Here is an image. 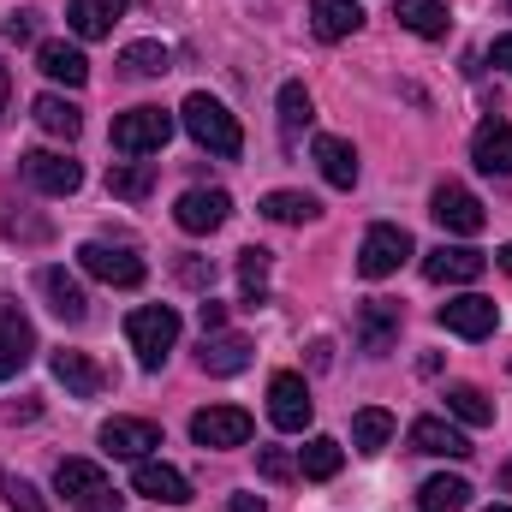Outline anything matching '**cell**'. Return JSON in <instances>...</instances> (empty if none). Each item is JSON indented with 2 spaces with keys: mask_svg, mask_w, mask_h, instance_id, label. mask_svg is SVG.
Wrapping results in <instances>:
<instances>
[{
  "mask_svg": "<svg viewBox=\"0 0 512 512\" xmlns=\"http://www.w3.org/2000/svg\"><path fill=\"white\" fill-rule=\"evenodd\" d=\"M179 120H185V131H191L209 155H221V161H233V155L245 149L239 120H233V114H227V102H215L209 90H191V96H185V108H179Z\"/></svg>",
  "mask_w": 512,
  "mask_h": 512,
  "instance_id": "6da1fadb",
  "label": "cell"
},
{
  "mask_svg": "<svg viewBox=\"0 0 512 512\" xmlns=\"http://www.w3.org/2000/svg\"><path fill=\"white\" fill-rule=\"evenodd\" d=\"M126 340H131V352H137L143 370H161L167 352L179 346V316H173L167 304H143V310L126 316Z\"/></svg>",
  "mask_w": 512,
  "mask_h": 512,
  "instance_id": "7a4b0ae2",
  "label": "cell"
},
{
  "mask_svg": "<svg viewBox=\"0 0 512 512\" xmlns=\"http://www.w3.org/2000/svg\"><path fill=\"white\" fill-rule=\"evenodd\" d=\"M167 137H173V114H167V108H131V114L114 120V149L131 155V161L161 155V149H167Z\"/></svg>",
  "mask_w": 512,
  "mask_h": 512,
  "instance_id": "3957f363",
  "label": "cell"
},
{
  "mask_svg": "<svg viewBox=\"0 0 512 512\" xmlns=\"http://www.w3.org/2000/svg\"><path fill=\"white\" fill-rule=\"evenodd\" d=\"M268 417H274V429H286V435H304V429H310V417H316V399H310L304 376L280 370V376L268 382Z\"/></svg>",
  "mask_w": 512,
  "mask_h": 512,
  "instance_id": "277c9868",
  "label": "cell"
},
{
  "mask_svg": "<svg viewBox=\"0 0 512 512\" xmlns=\"http://www.w3.org/2000/svg\"><path fill=\"white\" fill-rule=\"evenodd\" d=\"M251 429H256L251 411H239V405H203V411L191 417V441H197V447H215V453H221V447H245Z\"/></svg>",
  "mask_w": 512,
  "mask_h": 512,
  "instance_id": "5b68a950",
  "label": "cell"
},
{
  "mask_svg": "<svg viewBox=\"0 0 512 512\" xmlns=\"http://www.w3.org/2000/svg\"><path fill=\"white\" fill-rule=\"evenodd\" d=\"M78 262H84V274H96V280H108V286H143V256L131 251V245H102V239H90L84 251H78Z\"/></svg>",
  "mask_w": 512,
  "mask_h": 512,
  "instance_id": "8992f818",
  "label": "cell"
},
{
  "mask_svg": "<svg viewBox=\"0 0 512 512\" xmlns=\"http://www.w3.org/2000/svg\"><path fill=\"white\" fill-rule=\"evenodd\" d=\"M24 179H30L42 197H72V191L84 185V167H78L72 155H60V149H30V155H24Z\"/></svg>",
  "mask_w": 512,
  "mask_h": 512,
  "instance_id": "52a82bcc",
  "label": "cell"
},
{
  "mask_svg": "<svg viewBox=\"0 0 512 512\" xmlns=\"http://www.w3.org/2000/svg\"><path fill=\"white\" fill-rule=\"evenodd\" d=\"M405 256H411V233L382 221V227H370L364 245H358V274H364V280H387Z\"/></svg>",
  "mask_w": 512,
  "mask_h": 512,
  "instance_id": "ba28073f",
  "label": "cell"
},
{
  "mask_svg": "<svg viewBox=\"0 0 512 512\" xmlns=\"http://www.w3.org/2000/svg\"><path fill=\"white\" fill-rule=\"evenodd\" d=\"M495 322H501V310H495V298H483V292H465V298H447V304H441V328L459 334V340H489Z\"/></svg>",
  "mask_w": 512,
  "mask_h": 512,
  "instance_id": "9c48e42d",
  "label": "cell"
},
{
  "mask_svg": "<svg viewBox=\"0 0 512 512\" xmlns=\"http://www.w3.org/2000/svg\"><path fill=\"white\" fill-rule=\"evenodd\" d=\"M429 215L447 227V233H459V239H471V233H483L489 227V215H483V203L465 191V185H441L435 197H429Z\"/></svg>",
  "mask_w": 512,
  "mask_h": 512,
  "instance_id": "30bf717a",
  "label": "cell"
},
{
  "mask_svg": "<svg viewBox=\"0 0 512 512\" xmlns=\"http://www.w3.org/2000/svg\"><path fill=\"white\" fill-rule=\"evenodd\" d=\"M483 268H489V256L471 251V245H435L423 256V274L435 286H471V280H483Z\"/></svg>",
  "mask_w": 512,
  "mask_h": 512,
  "instance_id": "8fae6325",
  "label": "cell"
},
{
  "mask_svg": "<svg viewBox=\"0 0 512 512\" xmlns=\"http://www.w3.org/2000/svg\"><path fill=\"white\" fill-rule=\"evenodd\" d=\"M102 447H108L114 459H149V453L161 447V429H155L149 417H108V423H102Z\"/></svg>",
  "mask_w": 512,
  "mask_h": 512,
  "instance_id": "7c38bea8",
  "label": "cell"
},
{
  "mask_svg": "<svg viewBox=\"0 0 512 512\" xmlns=\"http://www.w3.org/2000/svg\"><path fill=\"white\" fill-rule=\"evenodd\" d=\"M227 215H233V197L227 191H185L179 197V209H173V221L185 227V233H215V227H227Z\"/></svg>",
  "mask_w": 512,
  "mask_h": 512,
  "instance_id": "4fadbf2b",
  "label": "cell"
},
{
  "mask_svg": "<svg viewBox=\"0 0 512 512\" xmlns=\"http://www.w3.org/2000/svg\"><path fill=\"white\" fill-rule=\"evenodd\" d=\"M131 489H137V495H149V501H161V507H185V501H191L185 471H173V465H161V459H137Z\"/></svg>",
  "mask_w": 512,
  "mask_h": 512,
  "instance_id": "5bb4252c",
  "label": "cell"
},
{
  "mask_svg": "<svg viewBox=\"0 0 512 512\" xmlns=\"http://www.w3.org/2000/svg\"><path fill=\"white\" fill-rule=\"evenodd\" d=\"M36 286H42V298H48V310H54L60 322H72V328H78V322L90 316V298H84V286H78L66 268H42V274H36Z\"/></svg>",
  "mask_w": 512,
  "mask_h": 512,
  "instance_id": "9a60e30c",
  "label": "cell"
},
{
  "mask_svg": "<svg viewBox=\"0 0 512 512\" xmlns=\"http://www.w3.org/2000/svg\"><path fill=\"white\" fill-rule=\"evenodd\" d=\"M197 364H203V376H239V370L251 364V340H245V334H227V328H215V334H203V352H197Z\"/></svg>",
  "mask_w": 512,
  "mask_h": 512,
  "instance_id": "2e32d148",
  "label": "cell"
},
{
  "mask_svg": "<svg viewBox=\"0 0 512 512\" xmlns=\"http://www.w3.org/2000/svg\"><path fill=\"white\" fill-rule=\"evenodd\" d=\"M411 453H429V459H471V441H465L447 417H417V423H411Z\"/></svg>",
  "mask_w": 512,
  "mask_h": 512,
  "instance_id": "e0dca14e",
  "label": "cell"
},
{
  "mask_svg": "<svg viewBox=\"0 0 512 512\" xmlns=\"http://www.w3.org/2000/svg\"><path fill=\"white\" fill-rule=\"evenodd\" d=\"M131 0H72L66 6V24H72V36H84V42H96V36H114V24L126 18Z\"/></svg>",
  "mask_w": 512,
  "mask_h": 512,
  "instance_id": "ac0fdd59",
  "label": "cell"
},
{
  "mask_svg": "<svg viewBox=\"0 0 512 512\" xmlns=\"http://www.w3.org/2000/svg\"><path fill=\"white\" fill-rule=\"evenodd\" d=\"M471 161H477L483 173L507 179L512 173V126L507 120H483V126H477V137H471Z\"/></svg>",
  "mask_w": 512,
  "mask_h": 512,
  "instance_id": "d6986e66",
  "label": "cell"
},
{
  "mask_svg": "<svg viewBox=\"0 0 512 512\" xmlns=\"http://www.w3.org/2000/svg\"><path fill=\"white\" fill-rule=\"evenodd\" d=\"M393 340H399V304H387V298H370V304L358 310V346H364L370 358H382Z\"/></svg>",
  "mask_w": 512,
  "mask_h": 512,
  "instance_id": "ffe728a7",
  "label": "cell"
},
{
  "mask_svg": "<svg viewBox=\"0 0 512 512\" xmlns=\"http://www.w3.org/2000/svg\"><path fill=\"white\" fill-rule=\"evenodd\" d=\"M358 24H364L358 0H310V30L322 42H346V36H358Z\"/></svg>",
  "mask_w": 512,
  "mask_h": 512,
  "instance_id": "44dd1931",
  "label": "cell"
},
{
  "mask_svg": "<svg viewBox=\"0 0 512 512\" xmlns=\"http://www.w3.org/2000/svg\"><path fill=\"white\" fill-rule=\"evenodd\" d=\"M36 66H42L54 84H66V90L90 84V60H84V48H72V42H42V48H36Z\"/></svg>",
  "mask_w": 512,
  "mask_h": 512,
  "instance_id": "7402d4cb",
  "label": "cell"
},
{
  "mask_svg": "<svg viewBox=\"0 0 512 512\" xmlns=\"http://www.w3.org/2000/svg\"><path fill=\"white\" fill-rule=\"evenodd\" d=\"M316 167L334 191H352L358 185V149L346 137H316Z\"/></svg>",
  "mask_w": 512,
  "mask_h": 512,
  "instance_id": "603a6c76",
  "label": "cell"
},
{
  "mask_svg": "<svg viewBox=\"0 0 512 512\" xmlns=\"http://www.w3.org/2000/svg\"><path fill=\"white\" fill-rule=\"evenodd\" d=\"M54 489L78 507V501H90V495H102V489H108V471H102V465H90V459H60V465H54Z\"/></svg>",
  "mask_w": 512,
  "mask_h": 512,
  "instance_id": "cb8c5ba5",
  "label": "cell"
},
{
  "mask_svg": "<svg viewBox=\"0 0 512 512\" xmlns=\"http://www.w3.org/2000/svg\"><path fill=\"white\" fill-rule=\"evenodd\" d=\"M54 382L66 387V393H78V399H96V393L108 387V376H102L84 352H54Z\"/></svg>",
  "mask_w": 512,
  "mask_h": 512,
  "instance_id": "d4e9b609",
  "label": "cell"
},
{
  "mask_svg": "<svg viewBox=\"0 0 512 512\" xmlns=\"http://www.w3.org/2000/svg\"><path fill=\"white\" fill-rule=\"evenodd\" d=\"M340 465H346V447H340L334 435H310V441H304V453H298V471H304L310 483L340 477Z\"/></svg>",
  "mask_w": 512,
  "mask_h": 512,
  "instance_id": "484cf974",
  "label": "cell"
},
{
  "mask_svg": "<svg viewBox=\"0 0 512 512\" xmlns=\"http://www.w3.org/2000/svg\"><path fill=\"white\" fill-rule=\"evenodd\" d=\"M30 114H36V126L48 131V137H66V143L84 131L78 102H66V96H36V102H30Z\"/></svg>",
  "mask_w": 512,
  "mask_h": 512,
  "instance_id": "4316f807",
  "label": "cell"
},
{
  "mask_svg": "<svg viewBox=\"0 0 512 512\" xmlns=\"http://www.w3.org/2000/svg\"><path fill=\"white\" fill-rule=\"evenodd\" d=\"M393 18L411 30V36H447V0H399L393 6Z\"/></svg>",
  "mask_w": 512,
  "mask_h": 512,
  "instance_id": "83f0119b",
  "label": "cell"
},
{
  "mask_svg": "<svg viewBox=\"0 0 512 512\" xmlns=\"http://www.w3.org/2000/svg\"><path fill=\"white\" fill-rule=\"evenodd\" d=\"M108 191H114L120 203H143V197L155 191V161H114V167H108Z\"/></svg>",
  "mask_w": 512,
  "mask_h": 512,
  "instance_id": "f1b7e54d",
  "label": "cell"
},
{
  "mask_svg": "<svg viewBox=\"0 0 512 512\" xmlns=\"http://www.w3.org/2000/svg\"><path fill=\"white\" fill-rule=\"evenodd\" d=\"M471 507V483L465 477H429L417 489V512H465Z\"/></svg>",
  "mask_w": 512,
  "mask_h": 512,
  "instance_id": "f546056e",
  "label": "cell"
},
{
  "mask_svg": "<svg viewBox=\"0 0 512 512\" xmlns=\"http://www.w3.org/2000/svg\"><path fill=\"white\" fill-rule=\"evenodd\" d=\"M262 215H268V221H286V227H304V221L322 215V203H316L310 191H268V197H262Z\"/></svg>",
  "mask_w": 512,
  "mask_h": 512,
  "instance_id": "4dcf8cb0",
  "label": "cell"
},
{
  "mask_svg": "<svg viewBox=\"0 0 512 512\" xmlns=\"http://www.w3.org/2000/svg\"><path fill=\"white\" fill-rule=\"evenodd\" d=\"M387 441H393V411L364 405V411L352 417V447H358V453H382Z\"/></svg>",
  "mask_w": 512,
  "mask_h": 512,
  "instance_id": "1f68e13d",
  "label": "cell"
},
{
  "mask_svg": "<svg viewBox=\"0 0 512 512\" xmlns=\"http://www.w3.org/2000/svg\"><path fill=\"white\" fill-rule=\"evenodd\" d=\"M268 268H274V256L251 245V251H239V286H245V304H268Z\"/></svg>",
  "mask_w": 512,
  "mask_h": 512,
  "instance_id": "d6a6232c",
  "label": "cell"
},
{
  "mask_svg": "<svg viewBox=\"0 0 512 512\" xmlns=\"http://www.w3.org/2000/svg\"><path fill=\"white\" fill-rule=\"evenodd\" d=\"M120 66H126L131 78H161L173 66V54H167V42H131L126 54H120Z\"/></svg>",
  "mask_w": 512,
  "mask_h": 512,
  "instance_id": "836d02e7",
  "label": "cell"
},
{
  "mask_svg": "<svg viewBox=\"0 0 512 512\" xmlns=\"http://www.w3.org/2000/svg\"><path fill=\"white\" fill-rule=\"evenodd\" d=\"M310 120H316L310 90H304V84H280V131H286V137H298Z\"/></svg>",
  "mask_w": 512,
  "mask_h": 512,
  "instance_id": "e575fe53",
  "label": "cell"
},
{
  "mask_svg": "<svg viewBox=\"0 0 512 512\" xmlns=\"http://www.w3.org/2000/svg\"><path fill=\"white\" fill-rule=\"evenodd\" d=\"M447 411H453V417H459V423H471V429H483V423H495V405H489V399H483V393H477V387H447Z\"/></svg>",
  "mask_w": 512,
  "mask_h": 512,
  "instance_id": "d590c367",
  "label": "cell"
},
{
  "mask_svg": "<svg viewBox=\"0 0 512 512\" xmlns=\"http://www.w3.org/2000/svg\"><path fill=\"white\" fill-rule=\"evenodd\" d=\"M0 334H6V340H12V346L24 352V358L36 352V328H30V316H24V310H18L12 298H0Z\"/></svg>",
  "mask_w": 512,
  "mask_h": 512,
  "instance_id": "8d00e7d4",
  "label": "cell"
},
{
  "mask_svg": "<svg viewBox=\"0 0 512 512\" xmlns=\"http://www.w3.org/2000/svg\"><path fill=\"white\" fill-rule=\"evenodd\" d=\"M256 471H262L268 483H292V477H298V459H292L286 447H262V453H256Z\"/></svg>",
  "mask_w": 512,
  "mask_h": 512,
  "instance_id": "74e56055",
  "label": "cell"
},
{
  "mask_svg": "<svg viewBox=\"0 0 512 512\" xmlns=\"http://www.w3.org/2000/svg\"><path fill=\"white\" fill-rule=\"evenodd\" d=\"M6 501H12V512H48L42 507V495H36L24 477H6Z\"/></svg>",
  "mask_w": 512,
  "mask_h": 512,
  "instance_id": "f35d334b",
  "label": "cell"
},
{
  "mask_svg": "<svg viewBox=\"0 0 512 512\" xmlns=\"http://www.w3.org/2000/svg\"><path fill=\"white\" fill-rule=\"evenodd\" d=\"M36 18L42 12H12L6 18V42H36Z\"/></svg>",
  "mask_w": 512,
  "mask_h": 512,
  "instance_id": "ab89813d",
  "label": "cell"
},
{
  "mask_svg": "<svg viewBox=\"0 0 512 512\" xmlns=\"http://www.w3.org/2000/svg\"><path fill=\"white\" fill-rule=\"evenodd\" d=\"M179 280H185V286H215V262L203 268L197 256H185V262H179Z\"/></svg>",
  "mask_w": 512,
  "mask_h": 512,
  "instance_id": "60d3db41",
  "label": "cell"
},
{
  "mask_svg": "<svg viewBox=\"0 0 512 512\" xmlns=\"http://www.w3.org/2000/svg\"><path fill=\"white\" fill-rule=\"evenodd\" d=\"M24 364H30V358H24V352H18V346H12V340L0 334V382H12V376H18Z\"/></svg>",
  "mask_w": 512,
  "mask_h": 512,
  "instance_id": "b9f144b4",
  "label": "cell"
},
{
  "mask_svg": "<svg viewBox=\"0 0 512 512\" xmlns=\"http://www.w3.org/2000/svg\"><path fill=\"white\" fill-rule=\"evenodd\" d=\"M197 316H203V334H215V328L227 322V304H215V298H203V310H197Z\"/></svg>",
  "mask_w": 512,
  "mask_h": 512,
  "instance_id": "7bdbcfd3",
  "label": "cell"
},
{
  "mask_svg": "<svg viewBox=\"0 0 512 512\" xmlns=\"http://www.w3.org/2000/svg\"><path fill=\"white\" fill-rule=\"evenodd\" d=\"M78 512H126V507H120V495H108V489H102V495L78 501Z\"/></svg>",
  "mask_w": 512,
  "mask_h": 512,
  "instance_id": "ee69618b",
  "label": "cell"
},
{
  "mask_svg": "<svg viewBox=\"0 0 512 512\" xmlns=\"http://www.w3.org/2000/svg\"><path fill=\"white\" fill-rule=\"evenodd\" d=\"M489 60H495L501 72H512V36H495V48H489Z\"/></svg>",
  "mask_w": 512,
  "mask_h": 512,
  "instance_id": "f6af8a7d",
  "label": "cell"
},
{
  "mask_svg": "<svg viewBox=\"0 0 512 512\" xmlns=\"http://www.w3.org/2000/svg\"><path fill=\"white\" fill-rule=\"evenodd\" d=\"M221 512H268V507H262L256 495H227V507H221Z\"/></svg>",
  "mask_w": 512,
  "mask_h": 512,
  "instance_id": "bcb514c9",
  "label": "cell"
},
{
  "mask_svg": "<svg viewBox=\"0 0 512 512\" xmlns=\"http://www.w3.org/2000/svg\"><path fill=\"white\" fill-rule=\"evenodd\" d=\"M310 364H316V370H328V364H334V346H328V340H316V346H310Z\"/></svg>",
  "mask_w": 512,
  "mask_h": 512,
  "instance_id": "7dc6e473",
  "label": "cell"
},
{
  "mask_svg": "<svg viewBox=\"0 0 512 512\" xmlns=\"http://www.w3.org/2000/svg\"><path fill=\"white\" fill-rule=\"evenodd\" d=\"M6 102H12V72L0 66V114H6Z\"/></svg>",
  "mask_w": 512,
  "mask_h": 512,
  "instance_id": "c3c4849f",
  "label": "cell"
},
{
  "mask_svg": "<svg viewBox=\"0 0 512 512\" xmlns=\"http://www.w3.org/2000/svg\"><path fill=\"white\" fill-rule=\"evenodd\" d=\"M495 262H501V268L512 274V245H501V251H495Z\"/></svg>",
  "mask_w": 512,
  "mask_h": 512,
  "instance_id": "681fc988",
  "label": "cell"
},
{
  "mask_svg": "<svg viewBox=\"0 0 512 512\" xmlns=\"http://www.w3.org/2000/svg\"><path fill=\"white\" fill-rule=\"evenodd\" d=\"M501 483H507V489H512V459H507V471H501Z\"/></svg>",
  "mask_w": 512,
  "mask_h": 512,
  "instance_id": "f907efd6",
  "label": "cell"
},
{
  "mask_svg": "<svg viewBox=\"0 0 512 512\" xmlns=\"http://www.w3.org/2000/svg\"><path fill=\"white\" fill-rule=\"evenodd\" d=\"M489 512H512V507H489Z\"/></svg>",
  "mask_w": 512,
  "mask_h": 512,
  "instance_id": "816d5d0a",
  "label": "cell"
},
{
  "mask_svg": "<svg viewBox=\"0 0 512 512\" xmlns=\"http://www.w3.org/2000/svg\"><path fill=\"white\" fill-rule=\"evenodd\" d=\"M507 6H512V0H507Z\"/></svg>",
  "mask_w": 512,
  "mask_h": 512,
  "instance_id": "f5cc1de1",
  "label": "cell"
}]
</instances>
